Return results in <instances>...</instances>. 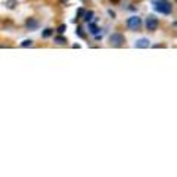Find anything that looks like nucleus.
<instances>
[{
	"mask_svg": "<svg viewBox=\"0 0 177 177\" xmlns=\"http://www.w3.org/2000/svg\"><path fill=\"white\" fill-rule=\"evenodd\" d=\"M153 9L164 15H170L173 12V6L168 0H153Z\"/></svg>",
	"mask_w": 177,
	"mask_h": 177,
	"instance_id": "nucleus-1",
	"label": "nucleus"
},
{
	"mask_svg": "<svg viewBox=\"0 0 177 177\" xmlns=\"http://www.w3.org/2000/svg\"><path fill=\"white\" fill-rule=\"evenodd\" d=\"M109 41L114 47H121V46L125 43V37L121 33H114V34H111Z\"/></svg>",
	"mask_w": 177,
	"mask_h": 177,
	"instance_id": "nucleus-2",
	"label": "nucleus"
},
{
	"mask_svg": "<svg viewBox=\"0 0 177 177\" xmlns=\"http://www.w3.org/2000/svg\"><path fill=\"white\" fill-rule=\"evenodd\" d=\"M127 27H129V30H131V31H137V30L142 27V19H140L139 16H130V18L127 19Z\"/></svg>",
	"mask_w": 177,
	"mask_h": 177,
	"instance_id": "nucleus-3",
	"label": "nucleus"
},
{
	"mask_svg": "<svg viewBox=\"0 0 177 177\" xmlns=\"http://www.w3.org/2000/svg\"><path fill=\"white\" fill-rule=\"evenodd\" d=\"M146 30H149V31H157L158 30V25H159V21L158 18H155L153 15H149L148 18H146Z\"/></svg>",
	"mask_w": 177,
	"mask_h": 177,
	"instance_id": "nucleus-4",
	"label": "nucleus"
},
{
	"mask_svg": "<svg viewBox=\"0 0 177 177\" xmlns=\"http://www.w3.org/2000/svg\"><path fill=\"white\" fill-rule=\"evenodd\" d=\"M134 46H136V47H139V49H146V47L151 46V43H149L148 38H139V40L134 43Z\"/></svg>",
	"mask_w": 177,
	"mask_h": 177,
	"instance_id": "nucleus-5",
	"label": "nucleus"
},
{
	"mask_svg": "<svg viewBox=\"0 0 177 177\" xmlns=\"http://www.w3.org/2000/svg\"><path fill=\"white\" fill-rule=\"evenodd\" d=\"M25 25H27V28H28V30H37L38 21H37V19H34V18H30V19H27Z\"/></svg>",
	"mask_w": 177,
	"mask_h": 177,
	"instance_id": "nucleus-6",
	"label": "nucleus"
},
{
	"mask_svg": "<svg viewBox=\"0 0 177 177\" xmlns=\"http://www.w3.org/2000/svg\"><path fill=\"white\" fill-rule=\"evenodd\" d=\"M93 16H95L93 10H84V14H83L81 18L84 19L86 22H91V21H93Z\"/></svg>",
	"mask_w": 177,
	"mask_h": 177,
	"instance_id": "nucleus-7",
	"label": "nucleus"
},
{
	"mask_svg": "<svg viewBox=\"0 0 177 177\" xmlns=\"http://www.w3.org/2000/svg\"><path fill=\"white\" fill-rule=\"evenodd\" d=\"M87 24H89V31H90L91 34H95V36H99V27H97V25H95L93 24V22H87Z\"/></svg>",
	"mask_w": 177,
	"mask_h": 177,
	"instance_id": "nucleus-8",
	"label": "nucleus"
},
{
	"mask_svg": "<svg viewBox=\"0 0 177 177\" xmlns=\"http://www.w3.org/2000/svg\"><path fill=\"white\" fill-rule=\"evenodd\" d=\"M55 41H56L58 44H65V43H67V38L62 37V36H58V37L55 38Z\"/></svg>",
	"mask_w": 177,
	"mask_h": 177,
	"instance_id": "nucleus-9",
	"label": "nucleus"
},
{
	"mask_svg": "<svg viewBox=\"0 0 177 177\" xmlns=\"http://www.w3.org/2000/svg\"><path fill=\"white\" fill-rule=\"evenodd\" d=\"M52 34H53V30H52V28H47V30H44V31H43V34H41V36H43L44 38H47V37H50Z\"/></svg>",
	"mask_w": 177,
	"mask_h": 177,
	"instance_id": "nucleus-10",
	"label": "nucleus"
},
{
	"mask_svg": "<svg viewBox=\"0 0 177 177\" xmlns=\"http://www.w3.org/2000/svg\"><path fill=\"white\" fill-rule=\"evenodd\" d=\"M22 47H28V46H33V40H24L22 43H21Z\"/></svg>",
	"mask_w": 177,
	"mask_h": 177,
	"instance_id": "nucleus-11",
	"label": "nucleus"
},
{
	"mask_svg": "<svg viewBox=\"0 0 177 177\" xmlns=\"http://www.w3.org/2000/svg\"><path fill=\"white\" fill-rule=\"evenodd\" d=\"M65 30H67V25H59V27H58V33L64 34L65 33Z\"/></svg>",
	"mask_w": 177,
	"mask_h": 177,
	"instance_id": "nucleus-12",
	"label": "nucleus"
},
{
	"mask_svg": "<svg viewBox=\"0 0 177 177\" xmlns=\"http://www.w3.org/2000/svg\"><path fill=\"white\" fill-rule=\"evenodd\" d=\"M77 34H78V36H80V37L81 38H84V33H83V28L81 27H78V28H77V31H75Z\"/></svg>",
	"mask_w": 177,
	"mask_h": 177,
	"instance_id": "nucleus-13",
	"label": "nucleus"
},
{
	"mask_svg": "<svg viewBox=\"0 0 177 177\" xmlns=\"http://www.w3.org/2000/svg\"><path fill=\"white\" fill-rule=\"evenodd\" d=\"M83 14H84V9H78V14H77V18H81Z\"/></svg>",
	"mask_w": 177,
	"mask_h": 177,
	"instance_id": "nucleus-14",
	"label": "nucleus"
},
{
	"mask_svg": "<svg viewBox=\"0 0 177 177\" xmlns=\"http://www.w3.org/2000/svg\"><path fill=\"white\" fill-rule=\"evenodd\" d=\"M83 2H89V0H83Z\"/></svg>",
	"mask_w": 177,
	"mask_h": 177,
	"instance_id": "nucleus-15",
	"label": "nucleus"
}]
</instances>
